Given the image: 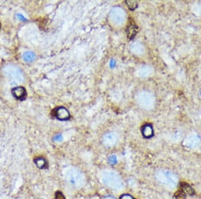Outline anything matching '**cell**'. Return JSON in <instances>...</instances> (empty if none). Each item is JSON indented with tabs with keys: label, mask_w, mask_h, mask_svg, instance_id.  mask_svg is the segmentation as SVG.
Masks as SVG:
<instances>
[{
	"label": "cell",
	"mask_w": 201,
	"mask_h": 199,
	"mask_svg": "<svg viewBox=\"0 0 201 199\" xmlns=\"http://www.w3.org/2000/svg\"><path fill=\"white\" fill-rule=\"evenodd\" d=\"M35 163H36V166L39 168H43L46 165V161L45 160V159L42 157L37 158L36 159V160H35Z\"/></svg>",
	"instance_id": "4fadbf2b"
},
{
	"label": "cell",
	"mask_w": 201,
	"mask_h": 199,
	"mask_svg": "<svg viewBox=\"0 0 201 199\" xmlns=\"http://www.w3.org/2000/svg\"><path fill=\"white\" fill-rule=\"evenodd\" d=\"M103 180L105 185L114 190H121L123 187V182L119 175L114 172H107L104 174Z\"/></svg>",
	"instance_id": "6da1fadb"
},
{
	"label": "cell",
	"mask_w": 201,
	"mask_h": 199,
	"mask_svg": "<svg viewBox=\"0 0 201 199\" xmlns=\"http://www.w3.org/2000/svg\"><path fill=\"white\" fill-rule=\"evenodd\" d=\"M200 94H201V91H200Z\"/></svg>",
	"instance_id": "7402d4cb"
},
{
	"label": "cell",
	"mask_w": 201,
	"mask_h": 199,
	"mask_svg": "<svg viewBox=\"0 0 201 199\" xmlns=\"http://www.w3.org/2000/svg\"><path fill=\"white\" fill-rule=\"evenodd\" d=\"M13 93L14 96L17 99H23L26 96V90L22 87H16L13 90Z\"/></svg>",
	"instance_id": "9c48e42d"
},
{
	"label": "cell",
	"mask_w": 201,
	"mask_h": 199,
	"mask_svg": "<svg viewBox=\"0 0 201 199\" xmlns=\"http://www.w3.org/2000/svg\"><path fill=\"white\" fill-rule=\"evenodd\" d=\"M105 145L108 147L113 146L117 142V138L114 134L108 133L105 136L103 140Z\"/></svg>",
	"instance_id": "8992f818"
},
{
	"label": "cell",
	"mask_w": 201,
	"mask_h": 199,
	"mask_svg": "<svg viewBox=\"0 0 201 199\" xmlns=\"http://www.w3.org/2000/svg\"><path fill=\"white\" fill-rule=\"evenodd\" d=\"M117 157L113 155V156H111L109 158V162L110 164H111V165H114V164H115L117 163Z\"/></svg>",
	"instance_id": "2e32d148"
},
{
	"label": "cell",
	"mask_w": 201,
	"mask_h": 199,
	"mask_svg": "<svg viewBox=\"0 0 201 199\" xmlns=\"http://www.w3.org/2000/svg\"><path fill=\"white\" fill-rule=\"evenodd\" d=\"M142 134L144 137H145V138H149L152 137L154 134L152 126L149 125V124L145 125L142 129Z\"/></svg>",
	"instance_id": "ba28073f"
},
{
	"label": "cell",
	"mask_w": 201,
	"mask_h": 199,
	"mask_svg": "<svg viewBox=\"0 0 201 199\" xmlns=\"http://www.w3.org/2000/svg\"><path fill=\"white\" fill-rule=\"evenodd\" d=\"M200 139L198 136L191 135L186 138L184 141L185 146L188 148H195L200 143Z\"/></svg>",
	"instance_id": "277c9868"
},
{
	"label": "cell",
	"mask_w": 201,
	"mask_h": 199,
	"mask_svg": "<svg viewBox=\"0 0 201 199\" xmlns=\"http://www.w3.org/2000/svg\"><path fill=\"white\" fill-rule=\"evenodd\" d=\"M138 30V28L134 24H130L127 29V36L129 39H133Z\"/></svg>",
	"instance_id": "52a82bcc"
},
{
	"label": "cell",
	"mask_w": 201,
	"mask_h": 199,
	"mask_svg": "<svg viewBox=\"0 0 201 199\" xmlns=\"http://www.w3.org/2000/svg\"><path fill=\"white\" fill-rule=\"evenodd\" d=\"M54 115L60 120H66L70 117L68 111L64 107H60L55 109Z\"/></svg>",
	"instance_id": "5b68a950"
},
{
	"label": "cell",
	"mask_w": 201,
	"mask_h": 199,
	"mask_svg": "<svg viewBox=\"0 0 201 199\" xmlns=\"http://www.w3.org/2000/svg\"><path fill=\"white\" fill-rule=\"evenodd\" d=\"M120 199H133V197L129 194H123V195L121 196Z\"/></svg>",
	"instance_id": "ac0fdd59"
},
{
	"label": "cell",
	"mask_w": 201,
	"mask_h": 199,
	"mask_svg": "<svg viewBox=\"0 0 201 199\" xmlns=\"http://www.w3.org/2000/svg\"><path fill=\"white\" fill-rule=\"evenodd\" d=\"M102 199H117V198L113 196H104Z\"/></svg>",
	"instance_id": "ffe728a7"
},
{
	"label": "cell",
	"mask_w": 201,
	"mask_h": 199,
	"mask_svg": "<svg viewBox=\"0 0 201 199\" xmlns=\"http://www.w3.org/2000/svg\"><path fill=\"white\" fill-rule=\"evenodd\" d=\"M18 18H19V19H22V20H25V19H25V18H24V16H22V15H19V14H18Z\"/></svg>",
	"instance_id": "44dd1931"
},
{
	"label": "cell",
	"mask_w": 201,
	"mask_h": 199,
	"mask_svg": "<svg viewBox=\"0 0 201 199\" xmlns=\"http://www.w3.org/2000/svg\"><path fill=\"white\" fill-rule=\"evenodd\" d=\"M126 3L128 5V8L131 9V10H134V9L137 8L138 3L135 1H127Z\"/></svg>",
	"instance_id": "9a60e30c"
},
{
	"label": "cell",
	"mask_w": 201,
	"mask_h": 199,
	"mask_svg": "<svg viewBox=\"0 0 201 199\" xmlns=\"http://www.w3.org/2000/svg\"><path fill=\"white\" fill-rule=\"evenodd\" d=\"M68 179L70 185L76 188H80L85 185V177L77 169H73L68 173Z\"/></svg>",
	"instance_id": "3957f363"
},
{
	"label": "cell",
	"mask_w": 201,
	"mask_h": 199,
	"mask_svg": "<svg viewBox=\"0 0 201 199\" xmlns=\"http://www.w3.org/2000/svg\"><path fill=\"white\" fill-rule=\"evenodd\" d=\"M36 56L33 52H27L23 55V59L25 62H31L34 61Z\"/></svg>",
	"instance_id": "8fae6325"
},
{
	"label": "cell",
	"mask_w": 201,
	"mask_h": 199,
	"mask_svg": "<svg viewBox=\"0 0 201 199\" xmlns=\"http://www.w3.org/2000/svg\"><path fill=\"white\" fill-rule=\"evenodd\" d=\"M55 199H66V198L61 192L57 191L55 194Z\"/></svg>",
	"instance_id": "e0dca14e"
},
{
	"label": "cell",
	"mask_w": 201,
	"mask_h": 199,
	"mask_svg": "<svg viewBox=\"0 0 201 199\" xmlns=\"http://www.w3.org/2000/svg\"><path fill=\"white\" fill-rule=\"evenodd\" d=\"M157 180L160 183L170 187H174L178 183V178L174 173L170 170H160L155 175Z\"/></svg>",
	"instance_id": "7a4b0ae2"
},
{
	"label": "cell",
	"mask_w": 201,
	"mask_h": 199,
	"mask_svg": "<svg viewBox=\"0 0 201 199\" xmlns=\"http://www.w3.org/2000/svg\"><path fill=\"white\" fill-rule=\"evenodd\" d=\"M142 102L144 105H149L153 102V98L149 95V94H145L142 97Z\"/></svg>",
	"instance_id": "7c38bea8"
},
{
	"label": "cell",
	"mask_w": 201,
	"mask_h": 199,
	"mask_svg": "<svg viewBox=\"0 0 201 199\" xmlns=\"http://www.w3.org/2000/svg\"><path fill=\"white\" fill-rule=\"evenodd\" d=\"M195 12L197 13V14L201 15V5H199V6H197L195 9Z\"/></svg>",
	"instance_id": "d6986e66"
},
{
	"label": "cell",
	"mask_w": 201,
	"mask_h": 199,
	"mask_svg": "<svg viewBox=\"0 0 201 199\" xmlns=\"http://www.w3.org/2000/svg\"><path fill=\"white\" fill-rule=\"evenodd\" d=\"M174 199H186V193L182 190H179L174 194Z\"/></svg>",
	"instance_id": "5bb4252c"
},
{
	"label": "cell",
	"mask_w": 201,
	"mask_h": 199,
	"mask_svg": "<svg viewBox=\"0 0 201 199\" xmlns=\"http://www.w3.org/2000/svg\"><path fill=\"white\" fill-rule=\"evenodd\" d=\"M181 188H182L181 190H182L185 193H187L188 195H194V189L192 186H190L188 184L186 183V182L182 183V185H181Z\"/></svg>",
	"instance_id": "30bf717a"
}]
</instances>
